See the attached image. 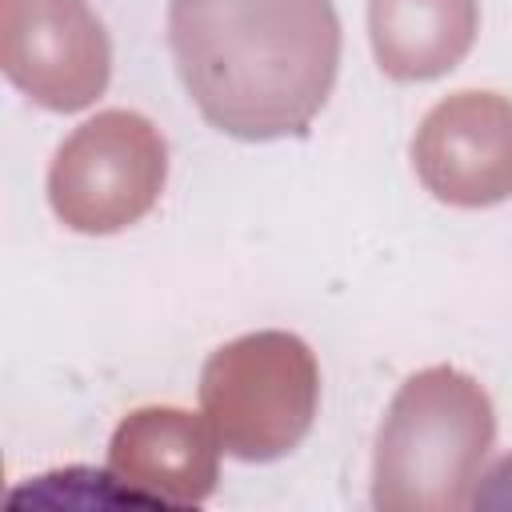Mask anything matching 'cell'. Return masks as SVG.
Segmentation results:
<instances>
[{"instance_id": "obj_3", "label": "cell", "mask_w": 512, "mask_h": 512, "mask_svg": "<svg viewBox=\"0 0 512 512\" xmlns=\"http://www.w3.org/2000/svg\"><path fill=\"white\" fill-rule=\"evenodd\" d=\"M320 368L292 332H248L220 344L200 372V408L236 460L264 464L288 456L312 428Z\"/></svg>"}, {"instance_id": "obj_5", "label": "cell", "mask_w": 512, "mask_h": 512, "mask_svg": "<svg viewBox=\"0 0 512 512\" xmlns=\"http://www.w3.org/2000/svg\"><path fill=\"white\" fill-rule=\"evenodd\" d=\"M0 68L52 112H80L104 96L112 44L88 0H0Z\"/></svg>"}, {"instance_id": "obj_6", "label": "cell", "mask_w": 512, "mask_h": 512, "mask_svg": "<svg viewBox=\"0 0 512 512\" xmlns=\"http://www.w3.org/2000/svg\"><path fill=\"white\" fill-rule=\"evenodd\" d=\"M420 184L456 208H488L512 196V100L464 88L444 96L412 136Z\"/></svg>"}, {"instance_id": "obj_9", "label": "cell", "mask_w": 512, "mask_h": 512, "mask_svg": "<svg viewBox=\"0 0 512 512\" xmlns=\"http://www.w3.org/2000/svg\"><path fill=\"white\" fill-rule=\"evenodd\" d=\"M468 508H484V512H496V508H512V452L500 456L488 472H480L476 488H472V504Z\"/></svg>"}, {"instance_id": "obj_4", "label": "cell", "mask_w": 512, "mask_h": 512, "mask_svg": "<svg viewBox=\"0 0 512 512\" xmlns=\"http://www.w3.org/2000/svg\"><path fill=\"white\" fill-rule=\"evenodd\" d=\"M168 180V144L160 128L128 108L84 120L52 156L48 200L60 224L108 236L136 224L160 200Z\"/></svg>"}, {"instance_id": "obj_2", "label": "cell", "mask_w": 512, "mask_h": 512, "mask_svg": "<svg viewBox=\"0 0 512 512\" xmlns=\"http://www.w3.org/2000/svg\"><path fill=\"white\" fill-rule=\"evenodd\" d=\"M496 440V412L480 380L432 364L400 384L372 452L380 512H460Z\"/></svg>"}, {"instance_id": "obj_7", "label": "cell", "mask_w": 512, "mask_h": 512, "mask_svg": "<svg viewBox=\"0 0 512 512\" xmlns=\"http://www.w3.org/2000/svg\"><path fill=\"white\" fill-rule=\"evenodd\" d=\"M108 472L148 508H196L220 480V436L208 416L148 404L128 412L108 440Z\"/></svg>"}, {"instance_id": "obj_1", "label": "cell", "mask_w": 512, "mask_h": 512, "mask_svg": "<svg viewBox=\"0 0 512 512\" xmlns=\"http://www.w3.org/2000/svg\"><path fill=\"white\" fill-rule=\"evenodd\" d=\"M168 44L208 124L240 140L300 136L340 68L332 0H168Z\"/></svg>"}, {"instance_id": "obj_8", "label": "cell", "mask_w": 512, "mask_h": 512, "mask_svg": "<svg viewBox=\"0 0 512 512\" xmlns=\"http://www.w3.org/2000/svg\"><path fill=\"white\" fill-rule=\"evenodd\" d=\"M480 28L476 0H368L376 64L392 80H432L452 72Z\"/></svg>"}]
</instances>
